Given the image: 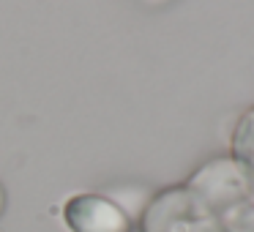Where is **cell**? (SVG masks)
<instances>
[{
	"label": "cell",
	"instance_id": "cell-2",
	"mask_svg": "<svg viewBox=\"0 0 254 232\" xmlns=\"http://www.w3.org/2000/svg\"><path fill=\"white\" fill-rule=\"evenodd\" d=\"M3 208H6V191H3V186H0V213H3Z\"/></svg>",
	"mask_w": 254,
	"mask_h": 232
},
{
	"label": "cell",
	"instance_id": "cell-1",
	"mask_svg": "<svg viewBox=\"0 0 254 232\" xmlns=\"http://www.w3.org/2000/svg\"><path fill=\"white\" fill-rule=\"evenodd\" d=\"M66 224L74 232H131L134 221L101 194H79L66 205Z\"/></svg>",
	"mask_w": 254,
	"mask_h": 232
},
{
	"label": "cell",
	"instance_id": "cell-3",
	"mask_svg": "<svg viewBox=\"0 0 254 232\" xmlns=\"http://www.w3.org/2000/svg\"><path fill=\"white\" fill-rule=\"evenodd\" d=\"M145 3H150V6H161V3H167V0H145Z\"/></svg>",
	"mask_w": 254,
	"mask_h": 232
}]
</instances>
